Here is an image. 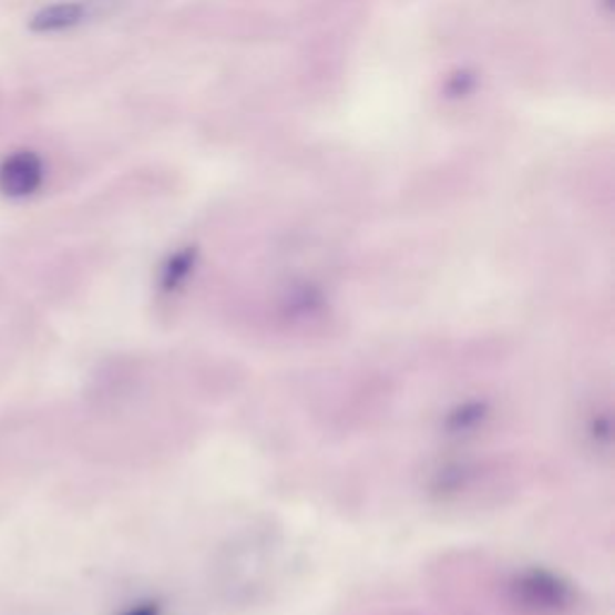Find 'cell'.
I'll return each mask as SVG.
<instances>
[{
    "instance_id": "cell-1",
    "label": "cell",
    "mask_w": 615,
    "mask_h": 615,
    "mask_svg": "<svg viewBox=\"0 0 615 615\" xmlns=\"http://www.w3.org/2000/svg\"><path fill=\"white\" fill-rule=\"evenodd\" d=\"M44 183V162L34 152H12L0 162V193L12 199L34 195Z\"/></svg>"
},
{
    "instance_id": "cell-2",
    "label": "cell",
    "mask_w": 615,
    "mask_h": 615,
    "mask_svg": "<svg viewBox=\"0 0 615 615\" xmlns=\"http://www.w3.org/2000/svg\"><path fill=\"white\" fill-rule=\"evenodd\" d=\"M88 16V6L84 3H55L44 10H39L37 16L30 20V30L51 34V32H63L75 27Z\"/></svg>"
},
{
    "instance_id": "cell-3",
    "label": "cell",
    "mask_w": 615,
    "mask_h": 615,
    "mask_svg": "<svg viewBox=\"0 0 615 615\" xmlns=\"http://www.w3.org/2000/svg\"><path fill=\"white\" fill-rule=\"evenodd\" d=\"M123 615H154V613H152V608H137V611H127Z\"/></svg>"
}]
</instances>
